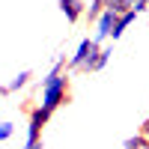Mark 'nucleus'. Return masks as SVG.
<instances>
[{"instance_id":"nucleus-1","label":"nucleus","mask_w":149,"mask_h":149,"mask_svg":"<svg viewBox=\"0 0 149 149\" xmlns=\"http://www.w3.org/2000/svg\"><path fill=\"white\" fill-rule=\"evenodd\" d=\"M66 95H69V74H66V60L60 57L51 66V72L42 78V102L39 104L48 113H54V110L66 102Z\"/></svg>"},{"instance_id":"nucleus-2","label":"nucleus","mask_w":149,"mask_h":149,"mask_svg":"<svg viewBox=\"0 0 149 149\" xmlns=\"http://www.w3.org/2000/svg\"><path fill=\"white\" fill-rule=\"evenodd\" d=\"M98 48H102V45H98L95 39H90V36L81 39L78 48H74V54L69 57V69H72V72H81V69L86 66V60H93V54L98 51Z\"/></svg>"},{"instance_id":"nucleus-3","label":"nucleus","mask_w":149,"mask_h":149,"mask_svg":"<svg viewBox=\"0 0 149 149\" xmlns=\"http://www.w3.org/2000/svg\"><path fill=\"white\" fill-rule=\"evenodd\" d=\"M48 119H51V113L42 104H36L30 110V116H27V140H39L42 137V128L48 125Z\"/></svg>"},{"instance_id":"nucleus-4","label":"nucleus","mask_w":149,"mask_h":149,"mask_svg":"<svg viewBox=\"0 0 149 149\" xmlns=\"http://www.w3.org/2000/svg\"><path fill=\"white\" fill-rule=\"evenodd\" d=\"M113 24H116V12H113V9H104L102 15L95 18V36H93V39H95L98 45H102L104 39H110V33H113Z\"/></svg>"},{"instance_id":"nucleus-5","label":"nucleus","mask_w":149,"mask_h":149,"mask_svg":"<svg viewBox=\"0 0 149 149\" xmlns=\"http://www.w3.org/2000/svg\"><path fill=\"white\" fill-rule=\"evenodd\" d=\"M60 3V12L66 15V21H72V24H78L81 18H84V0H57Z\"/></svg>"},{"instance_id":"nucleus-6","label":"nucleus","mask_w":149,"mask_h":149,"mask_svg":"<svg viewBox=\"0 0 149 149\" xmlns=\"http://www.w3.org/2000/svg\"><path fill=\"white\" fill-rule=\"evenodd\" d=\"M110 54H113V48H98V51L93 54V60H86V66H84L81 72H90V74L102 72V69L110 63Z\"/></svg>"},{"instance_id":"nucleus-7","label":"nucleus","mask_w":149,"mask_h":149,"mask_svg":"<svg viewBox=\"0 0 149 149\" xmlns=\"http://www.w3.org/2000/svg\"><path fill=\"white\" fill-rule=\"evenodd\" d=\"M134 18H137V12H131V9H128V12H122V15H116V24H113V33H110V39H113V42L122 39V33L131 27V21H134Z\"/></svg>"},{"instance_id":"nucleus-8","label":"nucleus","mask_w":149,"mask_h":149,"mask_svg":"<svg viewBox=\"0 0 149 149\" xmlns=\"http://www.w3.org/2000/svg\"><path fill=\"white\" fill-rule=\"evenodd\" d=\"M30 78H33V74H30V69H24V72H18L15 78H12V81L6 84V95H12V93H18V90H24V86L30 84Z\"/></svg>"},{"instance_id":"nucleus-9","label":"nucleus","mask_w":149,"mask_h":149,"mask_svg":"<svg viewBox=\"0 0 149 149\" xmlns=\"http://www.w3.org/2000/svg\"><path fill=\"white\" fill-rule=\"evenodd\" d=\"M102 12H104V0H90V3L84 6V18L95 24V18L102 15Z\"/></svg>"},{"instance_id":"nucleus-10","label":"nucleus","mask_w":149,"mask_h":149,"mask_svg":"<svg viewBox=\"0 0 149 149\" xmlns=\"http://www.w3.org/2000/svg\"><path fill=\"white\" fill-rule=\"evenodd\" d=\"M134 0H104V9H113L116 15H122V12H128L131 9Z\"/></svg>"},{"instance_id":"nucleus-11","label":"nucleus","mask_w":149,"mask_h":149,"mask_svg":"<svg viewBox=\"0 0 149 149\" xmlns=\"http://www.w3.org/2000/svg\"><path fill=\"white\" fill-rule=\"evenodd\" d=\"M12 134H15V122H0V143L9 140Z\"/></svg>"},{"instance_id":"nucleus-12","label":"nucleus","mask_w":149,"mask_h":149,"mask_svg":"<svg viewBox=\"0 0 149 149\" xmlns=\"http://www.w3.org/2000/svg\"><path fill=\"white\" fill-rule=\"evenodd\" d=\"M143 9H149V0H134V3H131V12H137V15Z\"/></svg>"},{"instance_id":"nucleus-13","label":"nucleus","mask_w":149,"mask_h":149,"mask_svg":"<svg viewBox=\"0 0 149 149\" xmlns=\"http://www.w3.org/2000/svg\"><path fill=\"white\" fill-rule=\"evenodd\" d=\"M21 149H45V146H42V140H27Z\"/></svg>"},{"instance_id":"nucleus-14","label":"nucleus","mask_w":149,"mask_h":149,"mask_svg":"<svg viewBox=\"0 0 149 149\" xmlns=\"http://www.w3.org/2000/svg\"><path fill=\"white\" fill-rule=\"evenodd\" d=\"M143 134L149 137V116H146V122H143Z\"/></svg>"},{"instance_id":"nucleus-15","label":"nucleus","mask_w":149,"mask_h":149,"mask_svg":"<svg viewBox=\"0 0 149 149\" xmlns=\"http://www.w3.org/2000/svg\"><path fill=\"white\" fill-rule=\"evenodd\" d=\"M6 95V84H0V98H3Z\"/></svg>"}]
</instances>
